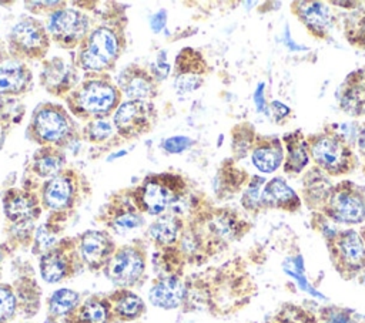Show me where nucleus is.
Wrapping results in <instances>:
<instances>
[{
    "label": "nucleus",
    "instance_id": "nucleus-1",
    "mask_svg": "<svg viewBox=\"0 0 365 323\" xmlns=\"http://www.w3.org/2000/svg\"><path fill=\"white\" fill-rule=\"evenodd\" d=\"M309 157L328 176H344L358 168V157L354 151V142L339 129L336 124H327L321 131L307 135Z\"/></svg>",
    "mask_w": 365,
    "mask_h": 323
},
{
    "label": "nucleus",
    "instance_id": "nucleus-2",
    "mask_svg": "<svg viewBox=\"0 0 365 323\" xmlns=\"http://www.w3.org/2000/svg\"><path fill=\"white\" fill-rule=\"evenodd\" d=\"M318 213L336 225H361L365 222V186L342 179L332 185Z\"/></svg>",
    "mask_w": 365,
    "mask_h": 323
},
{
    "label": "nucleus",
    "instance_id": "nucleus-3",
    "mask_svg": "<svg viewBox=\"0 0 365 323\" xmlns=\"http://www.w3.org/2000/svg\"><path fill=\"white\" fill-rule=\"evenodd\" d=\"M120 101V90L107 78H87L71 91L68 107L80 118L100 120L108 115Z\"/></svg>",
    "mask_w": 365,
    "mask_h": 323
},
{
    "label": "nucleus",
    "instance_id": "nucleus-4",
    "mask_svg": "<svg viewBox=\"0 0 365 323\" xmlns=\"http://www.w3.org/2000/svg\"><path fill=\"white\" fill-rule=\"evenodd\" d=\"M327 243L331 265L344 280H354L365 273V243L355 229H336Z\"/></svg>",
    "mask_w": 365,
    "mask_h": 323
},
{
    "label": "nucleus",
    "instance_id": "nucleus-5",
    "mask_svg": "<svg viewBox=\"0 0 365 323\" xmlns=\"http://www.w3.org/2000/svg\"><path fill=\"white\" fill-rule=\"evenodd\" d=\"M185 194V182L181 176L171 174H158L147 176L143 184L134 189L133 198L140 212L161 216Z\"/></svg>",
    "mask_w": 365,
    "mask_h": 323
},
{
    "label": "nucleus",
    "instance_id": "nucleus-6",
    "mask_svg": "<svg viewBox=\"0 0 365 323\" xmlns=\"http://www.w3.org/2000/svg\"><path fill=\"white\" fill-rule=\"evenodd\" d=\"M121 43L117 30L108 26L94 28L78 51L77 65L87 71H103L113 67L121 54Z\"/></svg>",
    "mask_w": 365,
    "mask_h": 323
},
{
    "label": "nucleus",
    "instance_id": "nucleus-7",
    "mask_svg": "<svg viewBox=\"0 0 365 323\" xmlns=\"http://www.w3.org/2000/svg\"><path fill=\"white\" fill-rule=\"evenodd\" d=\"M27 131L43 147H60L73 135V124L60 105L43 104L34 111Z\"/></svg>",
    "mask_w": 365,
    "mask_h": 323
},
{
    "label": "nucleus",
    "instance_id": "nucleus-8",
    "mask_svg": "<svg viewBox=\"0 0 365 323\" xmlns=\"http://www.w3.org/2000/svg\"><path fill=\"white\" fill-rule=\"evenodd\" d=\"M50 37L43 24L36 18L20 20L10 31L9 48L13 55L41 58L48 51Z\"/></svg>",
    "mask_w": 365,
    "mask_h": 323
},
{
    "label": "nucleus",
    "instance_id": "nucleus-9",
    "mask_svg": "<svg viewBox=\"0 0 365 323\" xmlns=\"http://www.w3.org/2000/svg\"><path fill=\"white\" fill-rule=\"evenodd\" d=\"M47 31L58 46L73 48L87 37L88 17L74 9H57L48 17Z\"/></svg>",
    "mask_w": 365,
    "mask_h": 323
},
{
    "label": "nucleus",
    "instance_id": "nucleus-10",
    "mask_svg": "<svg viewBox=\"0 0 365 323\" xmlns=\"http://www.w3.org/2000/svg\"><path fill=\"white\" fill-rule=\"evenodd\" d=\"M145 270L144 252L137 246H123L114 252L104 268L106 276L117 286L130 287L135 285Z\"/></svg>",
    "mask_w": 365,
    "mask_h": 323
},
{
    "label": "nucleus",
    "instance_id": "nucleus-11",
    "mask_svg": "<svg viewBox=\"0 0 365 323\" xmlns=\"http://www.w3.org/2000/svg\"><path fill=\"white\" fill-rule=\"evenodd\" d=\"M154 105L147 101H125L117 107L114 127L123 138H135L151 129L155 120Z\"/></svg>",
    "mask_w": 365,
    "mask_h": 323
},
{
    "label": "nucleus",
    "instance_id": "nucleus-12",
    "mask_svg": "<svg viewBox=\"0 0 365 323\" xmlns=\"http://www.w3.org/2000/svg\"><path fill=\"white\" fill-rule=\"evenodd\" d=\"M291 11L301 21L309 36L317 40L331 38L334 16L327 3L315 0H298L291 3Z\"/></svg>",
    "mask_w": 365,
    "mask_h": 323
},
{
    "label": "nucleus",
    "instance_id": "nucleus-13",
    "mask_svg": "<svg viewBox=\"0 0 365 323\" xmlns=\"http://www.w3.org/2000/svg\"><path fill=\"white\" fill-rule=\"evenodd\" d=\"M208 73L207 61L194 48H182L175 58V91L182 94L197 90L202 84L204 75Z\"/></svg>",
    "mask_w": 365,
    "mask_h": 323
},
{
    "label": "nucleus",
    "instance_id": "nucleus-14",
    "mask_svg": "<svg viewBox=\"0 0 365 323\" xmlns=\"http://www.w3.org/2000/svg\"><path fill=\"white\" fill-rule=\"evenodd\" d=\"M78 252L81 260L90 269L106 268L115 248L111 236L103 231H87L78 239Z\"/></svg>",
    "mask_w": 365,
    "mask_h": 323
},
{
    "label": "nucleus",
    "instance_id": "nucleus-15",
    "mask_svg": "<svg viewBox=\"0 0 365 323\" xmlns=\"http://www.w3.org/2000/svg\"><path fill=\"white\" fill-rule=\"evenodd\" d=\"M338 104L352 118L365 117V67L349 73L341 83Z\"/></svg>",
    "mask_w": 365,
    "mask_h": 323
},
{
    "label": "nucleus",
    "instance_id": "nucleus-16",
    "mask_svg": "<svg viewBox=\"0 0 365 323\" xmlns=\"http://www.w3.org/2000/svg\"><path fill=\"white\" fill-rule=\"evenodd\" d=\"M302 201L301 196L287 184L281 176L271 178L265 182L261 191V211H284V212H297L301 209Z\"/></svg>",
    "mask_w": 365,
    "mask_h": 323
},
{
    "label": "nucleus",
    "instance_id": "nucleus-17",
    "mask_svg": "<svg viewBox=\"0 0 365 323\" xmlns=\"http://www.w3.org/2000/svg\"><path fill=\"white\" fill-rule=\"evenodd\" d=\"M281 141L284 145V174L289 176L299 175L311 162L307 135L302 132V129H294L284 134Z\"/></svg>",
    "mask_w": 365,
    "mask_h": 323
},
{
    "label": "nucleus",
    "instance_id": "nucleus-18",
    "mask_svg": "<svg viewBox=\"0 0 365 323\" xmlns=\"http://www.w3.org/2000/svg\"><path fill=\"white\" fill-rule=\"evenodd\" d=\"M76 250L70 246L56 245L48 252L40 256V273L41 277L48 283H57L68 277L74 272Z\"/></svg>",
    "mask_w": 365,
    "mask_h": 323
},
{
    "label": "nucleus",
    "instance_id": "nucleus-19",
    "mask_svg": "<svg viewBox=\"0 0 365 323\" xmlns=\"http://www.w3.org/2000/svg\"><path fill=\"white\" fill-rule=\"evenodd\" d=\"M40 81L50 94L63 95L71 91V88L76 85L77 73L70 63L61 57H54L44 63Z\"/></svg>",
    "mask_w": 365,
    "mask_h": 323
},
{
    "label": "nucleus",
    "instance_id": "nucleus-20",
    "mask_svg": "<svg viewBox=\"0 0 365 323\" xmlns=\"http://www.w3.org/2000/svg\"><path fill=\"white\" fill-rule=\"evenodd\" d=\"M117 84L118 90L134 101H145L157 94V83L154 77L137 64H130L125 67L120 73Z\"/></svg>",
    "mask_w": 365,
    "mask_h": 323
},
{
    "label": "nucleus",
    "instance_id": "nucleus-21",
    "mask_svg": "<svg viewBox=\"0 0 365 323\" xmlns=\"http://www.w3.org/2000/svg\"><path fill=\"white\" fill-rule=\"evenodd\" d=\"M252 165L262 174H272L284 162V145L281 138L275 135L257 134L251 149Z\"/></svg>",
    "mask_w": 365,
    "mask_h": 323
},
{
    "label": "nucleus",
    "instance_id": "nucleus-22",
    "mask_svg": "<svg viewBox=\"0 0 365 323\" xmlns=\"http://www.w3.org/2000/svg\"><path fill=\"white\" fill-rule=\"evenodd\" d=\"M4 213L13 223H29L40 215V203L36 195L23 189H10L3 199Z\"/></svg>",
    "mask_w": 365,
    "mask_h": 323
},
{
    "label": "nucleus",
    "instance_id": "nucleus-23",
    "mask_svg": "<svg viewBox=\"0 0 365 323\" xmlns=\"http://www.w3.org/2000/svg\"><path fill=\"white\" fill-rule=\"evenodd\" d=\"M334 182L331 176L322 172L318 166H311L305 171L301 188V201L311 212H318L327 199Z\"/></svg>",
    "mask_w": 365,
    "mask_h": 323
},
{
    "label": "nucleus",
    "instance_id": "nucleus-24",
    "mask_svg": "<svg viewBox=\"0 0 365 323\" xmlns=\"http://www.w3.org/2000/svg\"><path fill=\"white\" fill-rule=\"evenodd\" d=\"M187 287L175 275L160 277L150 289V302L160 309H175L185 302Z\"/></svg>",
    "mask_w": 365,
    "mask_h": 323
},
{
    "label": "nucleus",
    "instance_id": "nucleus-25",
    "mask_svg": "<svg viewBox=\"0 0 365 323\" xmlns=\"http://www.w3.org/2000/svg\"><path fill=\"white\" fill-rule=\"evenodd\" d=\"M76 185L68 174L50 178L43 186V205L53 211H63L74 203Z\"/></svg>",
    "mask_w": 365,
    "mask_h": 323
},
{
    "label": "nucleus",
    "instance_id": "nucleus-26",
    "mask_svg": "<svg viewBox=\"0 0 365 323\" xmlns=\"http://www.w3.org/2000/svg\"><path fill=\"white\" fill-rule=\"evenodd\" d=\"M251 176L235 165V159H225L215 176V194L218 198H230L244 191Z\"/></svg>",
    "mask_w": 365,
    "mask_h": 323
},
{
    "label": "nucleus",
    "instance_id": "nucleus-27",
    "mask_svg": "<svg viewBox=\"0 0 365 323\" xmlns=\"http://www.w3.org/2000/svg\"><path fill=\"white\" fill-rule=\"evenodd\" d=\"M107 226L117 233L133 231L143 225L144 218L135 203L127 201H117L110 203L107 211Z\"/></svg>",
    "mask_w": 365,
    "mask_h": 323
},
{
    "label": "nucleus",
    "instance_id": "nucleus-28",
    "mask_svg": "<svg viewBox=\"0 0 365 323\" xmlns=\"http://www.w3.org/2000/svg\"><path fill=\"white\" fill-rule=\"evenodd\" d=\"M31 83V71L26 64L7 63L0 65V94L16 95L24 92Z\"/></svg>",
    "mask_w": 365,
    "mask_h": 323
},
{
    "label": "nucleus",
    "instance_id": "nucleus-29",
    "mask_svg": "<svg viewBox=\"0 0 365 323\" xmlns=\"http://www.w3.org/2000/svg\"><path fill=\"white\" fill-rule=\"evenodd\" d=\"M182 232V221L177 215H161L148 228V236L158 246H170Z\"/></svg>",
    "mask_w": 365,
    "mask_h": 323
},
{
    "label": "nucleus",
    "instance_id": "nucleus-30",
    "mask_svg": "<svg viewBox=\"0 0 365 323\" xmlns=\"http://www.w3.org/2000/svg\"><path fill=\"white\" fill-rule=\"evenodd\" d=\"M111 312L121 320H134L143 314L145 306L140 296L130 290H117L108 299Z\"/></svg>",
    "mask_w": 365,
    "mask_h": 323
},
{
    "label": "nucleus",
    "instance_id": "nucleus-31",
    "mask_svg": "<svg viewBox=\"0 0 365 323\" xmlns=\"http://www.w3.org/2000/svg\"><path fill=\"white\" fill-rule=\"evenodd\" d=\"M64 162V154L57 147H41L33 157L31 168L38 176L53 178L63 168Z\"/></svg>",
    "mask_w": 365,
    "mask_h": 323
},
{
    "label": "nucleus",
    "instance_id": "nucleus-32",
    "mask_svg": "<svg viewBox=\"0 0 365 323\" xmlns=\"http://www.w3.org/2000/svg\"><path fill=\"white\" fill-rule=\"evenodd\" d=\"M344 36L349 46L365 50V3H359L344 18Z\"/></svg>",
    "mask_w": 365,
    "mask_h": 323
},
{
    "label": "nucleus",
    "instance_id": "nucleus-33",
    "mask_svg": "<svg viewBox=\"0 0 365 323\" xmlns=\"http://www.w3.org/2000/svg\"><path fill=\"white\" fill-rule=\"evenodd\" d=\"M111 306L108 300L90 299L83 303L74 317L70 320L73 323H108L111 317Z\"/></svg>",
    "mask_w": 365,
    "mask_h": 323
},
{
    "label": "nucleus",
    "instance_id": "nucleus-34",
    "mask_svg": "<svg viewBox=\"0 0 365 323\" xmlns=\"http://www.w3.org/2000/svg\"><path fill=\"white\" fill-rule=\"evenodd\" d=\"M257 134L258 132L255 131L254 125L250 122L237 124L231 129V149L235 161L242 159L251 154Z\"/></svg>",
    "mask_w": 365,
    "mask_h": 323
},
{
    "label": "nucleus",
    "instance_id": "nucleus-35",
    "mask_svg": "<svg viewBox=\"0 0 365 323\" xmlns=\"http://www.w3.org/2000/svg\"><path fill=\"white\" fill-rule=\"evenodd\" d=\"M80 296L71 289H58L48 299V312L51 317H67L78 306Z\"/></svg>",
    "mask_w": 365,
    "mask_h": 323
},
{
    "label": "nucleus",
    "instance_id": "nucleus-36",
    "mask_svg": "<svg viewBox=\"0 0 365 323\" xmlns=\"http://www.w3.org/2000/svg\"><path fill=\"white\" fill-rule=\"evenodd\" d=\"M267 323H321L319 317L302 306L285 303Z\"/></svg>",
    "mask_w": 365,
    "mask_h": 323
},
{
    "label": "nucleus",
    "instance_id": "nucleus-37",
    "mask_svg": "<svg viewBox=\"0 0 365 323\" xmlns=\"http://www.w3.org/2000/svg\"><path fill=\"white\" fill-rule=\"evenodd\" d=\"M267 179L259 175H252L241 195V205L245 211L259 213L261 211V191Z\"/></svg>",
    "mask_w": 365,
    "mask_h": 323
},
{
    "label": "nucleus",
    "instance_id": "nucleus-38",
    "mask_svg": "<svg viewBox=\"0 0 365 323\" xmlns=\"http://www.w3.org/2000/svg\"><path fill=\"white\" fill-rule=\"evenodd\" d=\"M318 317L321 323H359L354 310L335 305L321 307L318 310Z\"/></svg>",
    "mask_w": 365,
    "mask_h": 323
},
{
    "label": "nucleus",
    "instance_id": "nucleus-39",
    "mask_svg": "<svg viewBox=\"0 0 365 323\" xmlns=\"http://www.w3.org/2000/svg\"><path fill=\"white\" fill-rule=\"evenodd\" d=\"M57 231L54 228H51L50 225H41L34 236V253H46L50 249H53L56 246V240H57Z\"/></svg>",
    "mask_w": 365,
    "mask_h": 323
},
{
    "label": "nucleus",
    "instance_id": "nucleus-40",
    "mask_svg": "<svg viewBox=\"0 0 365 323\" xmlns=\"http://www.w3.org/2000/svg\"><path fill=\"white\" fill-rule=\"evenodd\" d=\"M17 309V297L10 286L0 285V323L9 322Z\"/></svg>",
    "mask_w": 365,
    "mask_h": 323
},
{
    "label": "nucleus",
    "instance_id": "nucleus-41",
    "mask_svg": "<svg viewBox=\"0 0 365 323\" xmlns=\"http://www.w3.org/2000/svg\"><path fill=\"white\" fill-rule=\"evenodd\" d=\"M113 127L104 120H91L84 127V135L90 142H101L111 137Z\"/></svg>",
    "mask_w": 365,
    "mask_h": 323
},
{
    "label": "nucleus",
    "instance_id": "nucleus-42",
    "mask_svg": "<svg viewBox=\"0 0 365 323\" xmlns=\"http://www.w3.org/2000/svg\"><path fill=\"white\" fill-rule=\"evenodd\" d=\"M168 73H170V64L167 61V54L165 51H160L155 61L151 64V75L154 77L155 81H161L167 78Z\"/></svg>",
    "mask_w": 365,
    "mask_h": 323
},
{
    "label": "nucleus",
    "instance_id": "nucleus-43",
    "mask_svg": "<svg viewBox=\"0 0 365 323\" xmlns=\"http://www.w3.org/2000/svg\"><path fill=\"white\" fill-rule=\"evenodd\" d=\"M191 139L187 137H171L167 138L165 141H163V149H165L168 154H180L182 151H185L190 145H191Z\"/></svg>",
    "mask_w": 365,
    "mask_h": 323
},
{
    "label": "nucleus",
    "instance_id": "nucleus-44",
    "mask_svg": "<svg viewBox=\"0 0 365 323\" xmlns=\"http://www.w3.org/2000/svg\"><path fill=\"white\" fill-rule=\"evenodd\" d=\"M269 112L272 115V120L277 122V124H284L287 122V120L292 115V111L288 105L279 102V101H271L269 102Z\"/></svg>",
    "mask_w": 365,
    "mask_h": 323
},
{
    "label": "nucleus",
    "instance_id": "nucleus-45",
    "mask_svg": "<svg viewBox=\"0 0 365 323\" xmlns=\"http://www.w3.org/2000/svg\"><path fill=\"white\" fill-rule=\"evenodd\" d=\"M167 24V11L164 9L158 10L150 20V26L154 33H160Z\"/></svg>",
    "mask_w": 365,
    "mask_h": 323
},
{
    "label": "nucleus",
    "instance_id": "nucleus-46",
    "mask_svg": "<svg viewBox=\"0 0 365 323\" xmlns=\"http://www.w3.org/2000/svg\"><path fill=\"white\" fill-rule=\"evenodd\" d=\"M355 147L358 149V154L364 158V168H362V171H365V122L358 125L356 138H355Z\"/></svg>",
    "mask_w": 365,
    "mask_h": 323
},
{
    "label": "nucleus",
    "instance_id": "nucleus-47",
    "mask_svg": "<svg viewBox=\"0 0 365 323\" xmlns=\"http://www.w3.org/2000/svg\"><path fill=\"white\" fill-rule=\"evenodd\" d=\"M4 138H6V134H4L3 128L0 127V148H1V147H3V144H4Z\"/></svg>",
    "mask_w": 365,
    "mask_h": 323
},
{
    "label": "nucleus",
    "instance_id": "nucleus-48",
    "mask_svg": "<svg viewBox=\"0 0 365 323\" xmlns=\"http://www.w3.org/2000/svg\"><path fill=\"white\" fill-rule=\"evenodd\" d=\"M359 235H361V238H362V240H364V243H365V225H362V226H361V229H359Z\"/></svg>",
    "mask_w": 365,
    "mask_h": 323
},
{
    "label": "nucleus",
    "instance_id": "nucleus-49",
    "mask_svg": "<svg viewBox=\"0 0 365 323\" xmlns=\"http://www.w3.org/2000/svg\"><path fill=\"white\" fill-rule=\"evenodd\" d=\"M44 323H56V320H54V317H48Z\"/></svg>",
    "mask_w": 365,
    "mask_h": 323
},
{
    "label": "nucleus",
    "instance_id": "nucleus-50",
    "mask_svg": "<svg viewBox=\"0 0 365 323\" xmlns=\"http://www.w3.org/2000/svg\"><path fill=\"white\" fill-rule=\"evenodd\" d=\"M3 259V252H1V248H0V260Z\"/></svg>",
    "mask_w": 365,
    "mask_h": 323
},
{
    "label": "nucleus",
    "instance_id": "nucleus-51",
    "mask_svg": "<svg viewBox=\"0 0 365 323\" xmlns=\"http://www.w3.org/2000/svg\"><path fill=\"white\" fill-rule=\"evenodd\" d=\"M0 46H1V44H0ZM0 58H1V55H0Z\"/></svg>",
    "mask_w": 365,
    "mask_h": 323
}]
</instances>
